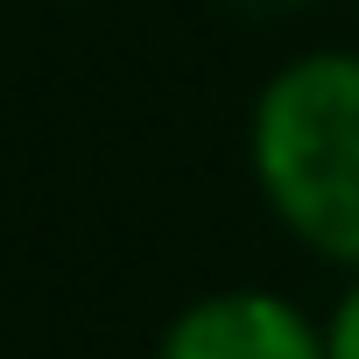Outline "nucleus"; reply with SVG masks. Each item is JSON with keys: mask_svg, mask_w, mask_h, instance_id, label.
<instances>
[{"mask_svg": "<svg viewBox=\"0 0 359 359\" xmlns=\"http://www.w3.org/2000/svg\"><path fill=\"white\" fill-rule=\"evenodd\" d=\"M254 176L296 240L359 268V57L324 50L268 78Z\"/></svg>", "mask_w": 359, "mask_h": 359, "instance_id": "nucleus-1", "label": "nucleus"}, {"mask_svg": "<svg viewBox=\"0 0 359 359\" xmlns=\"http://www.w3.org/2000/svg\"><path fill=\"white\" fill-rule=\"evenodd\" d=\"M155 359H324V331L268 289H226L176 317Z\"/></svg>", "mask_w": 359, "mask_h": 359, "instance_id": "nucleus-2", "label": "nucleus"}, {"mask_svg": "<svg viewBox=\"0 0 359 359\" xmlns=\"http://www.w3.org/2000/svg\"><path fill=\"white\" fill-rule=\"evenodd\" d=\"M324 359H359V282L345 289V303L324 324Z\"/></svg>", "mask_w": 359, "mask_h": 359, "instance_id": "nucleus-3", "label": "nucleus"}]
</instances>
